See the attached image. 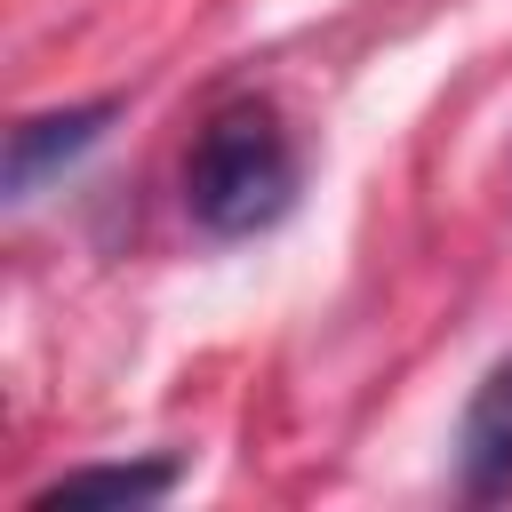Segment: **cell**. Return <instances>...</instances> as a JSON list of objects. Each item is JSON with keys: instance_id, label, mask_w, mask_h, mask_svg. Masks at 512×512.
<instances>
[{"instance_id": "obj_1", "label": "cell", "mask_w": 512, "mask_h": 512, "mask_svg": "<svg viewBox=\"0 0 512 512\" xmlns=\"http://www.w3.org/2000/svg\"><path fill=\"white\" fill-rule=\"evenodd\" d=\"M296 184H304L296 136H288V120L264 96L216 104L208 128L184 152V216L208 240H256V232H272L296 208Z\"/></svg>"}, {"instance_id": "obj_2", "label": "cell", "mask_w": 512, "mask_h": 512, "mask_svg": "<svg viewBox=\"0 0 512 512\" xmlns=\"http://www.w3.org/2000/svg\"><path fill=\"white\" fill-rule=\"evenodd\" d=\"M120 120V96H88V104H64V112H32V120H16L8 128V200L24 208V200H40V184L48 176H64L104 128Z\"/></svg>"}, {"instance_id": "obj_3", "label": "cell", "mask_w": 512, "mask_h": 512, "mask_svg": "<svg viewBox=\"0 0 512 512\" xmlns=\"http://www.w3.org/2000/svg\"><path fill=\"white\" fill-rule=\"evenodd\" d=\"M456 496L464 504H504L512 496V360H496L456 424Z\"/></svg>"}, {"instance_id": "obj_4", "label": "cell", "mask_w": 512, "mask_h": 512, "mask_svg": "<svg viewBox=\"0 0 512 512\" xmlns=\"http://www.w3.org/2000/svg\"><path fill=\"white\" fill-rule=\"evenodd\" d=\"M184 480L176 456H144V464H72L56 472L48 488H32V512H56V504H152Z\"/></svg>"}]
</instances>
